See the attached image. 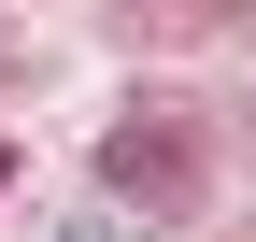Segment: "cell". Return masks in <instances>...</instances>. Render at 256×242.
<instances>
[{
    "label": "cell",
    "instance_id": "1",
    "mask_svg": "<svg viewBox=\"0 0 256 242\" xmlns=\"http://www.w3.org/2000/svg\"><path fill=\"white\" fill-rule=\"evenodd\" d=\"M100 186L128 200V214H185V200H200V114L128 100L114 128H100Z\"/></svg>",
    "mask_w": 256,
    "mask_h": 242
},
{
    "label": "cell",
    "instance_id": "2",
    "mask_svg": "<svg viewBox=\"0 0 256 242\" xmlns=\"http://www.w3.org/2000/svg\"><path fill=\"white\" fill-rule=\"evenodd\" d=\"M14 171H28V157H14V142H0V186H14Z\"/></svg>",
    "mask_w": 256,
    "mask_h": 242
}]
</instances>
